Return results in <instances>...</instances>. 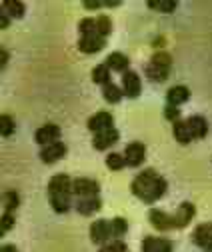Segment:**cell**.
Wrapping results in <instances>:
<instances>
[{
    "instance_id": "7402d4cb",
    "label": "cell",
    "mask_w": 212,
    "mask_h": 252,
    "mask_svg": "<svg viewBox=\"0 0 212 252\" xmlns=\"http://www.w3.org/2000/svg\"><path fill=\"white\" fill-rule=\"evenodd\" d=\"M144 72H146V76L150 78V80H154V82H164L166 80V76H168V68H162V66H156V64H150L144 68Z\"/></svg>"
},
{
    "instance_id": "5bb4252c",
    "label": "cell",
    "mask_w": 212,
    "mask_h": 252,
    "mask_svg": "<svg viewBox=\"0 0 212 252\" xmlns=\"http://www.w3.org/2000/svg\"><path fill=\"white\" fill-rule=\"evenodd\" d=\"M118 136H120V134H118L116 128H108V130H102V132L94 134L92 144H94L96 150H106V148H110L112 144L118 142Z\"/></svg>"
},
{
    "instance_id": "603a6c76",
    "label": "cell",
    "mask_w": 212,
    "mask_h": 252,
    "mask_svg": "<svg viewBox=\"0 0 212 252\" xmlns=\"http://www.w3.org/2000/svg\"><path fill=\"white\" fill-rule=\"evenodd\" d=\"M92 80H94L96 84H102V86L110 84V68L106 66V62H104V64L94 66V70H92Z\"/></svg>"
},
{
    "instance_id": "1f68e13d",
    "label": "cell",
    "mask_w": 212,
    "mask_h": 252,
    "mask_svg": "<svg viewBox=\"0 0 212 252\" xmlns=\"http://www.w3.org/2000/svg\"><path fill=\"white\" fill-rule=\"evenodd\" d=\"M98 252H128V246H126L122 240H114V242L102 244Z\"/></svg>"
},
{
    "instance_id": "3957f363",
    "label": "cell",
    "mask_w": 212,
    "mask_h": 252,
    "mask_svg": "<svg viewBox=\"0 0 212 252\" xmlns=\"http://www.w3.org/2000/svg\"><path fill=\"white\" fill-rule=\"evenodd\" d=\"M100 192V186L92 178H74L72 180V194L80 198H92Z\"/></svg>"
},
{
    "instance_id": "5b68a950",
    "label": "cell",
    "mask_w": 212,
    "mask_h": 252,
    "mask_svg": "<svg viewBox=\"0 0 212 252\" xmlns=\"http://www.w3.org/2000/svg\"><path fill=\"white\" fill-rule=\"evenodd\" d=\"M66 144L64 142H54V144H48V146H42V150H40V160L42 162H46V164H52V162H56V160H60V158H64L66 156Z\"/></svg>"
},
{
    "instance_id": "8fae6325",
    "label": "cell",
    "mask_w": 212,
    "mask_h": 252,
    "mask_svg": "<svg viewBox=\"0 0 212 252\" xmlns=\"http://www.w3.org/2000/svg\"><path fill=\"white\" fill-rule=\"evenodd\" d=\"M144 154H146V148L142 142H130L124 150V160H126V166H132V168H138L142 162H144Z\"/></svg>"
},
{
    "instance_id": "ac0fdd59",
    "label": "cell",
    "mask_w": 212,
    "mask_h": 252,
    "mask_svg": "<svg viewBox=\"0 0 212 252\" xmlns=\"http://www.w3.org/2000/svg\"><path fill=\"white\" fill-rule=\"evenodd\" d=\"M190 98V90L186 86H172L168 92H166V100L170 106H178V104H182Z\"/></svg>"
},
{
    "instance_id": "d6a6232c",
    "label": "cell",
    "mask_w": 212,
    "mask_h": 252,
    "mask_svg": "<svg viewBox=\"0 0 212 252\" xmlns=\"http://www.w3.org/2000/svg\"><path fill=\"white\" fill-rule=\"evenodd\" d=\"M18 204H20V198H18V194L14 190L4 192V208H6V212H12L14 208H18Z\"/></svg>"
},
{
    "instance_id": "cb8c5ba5",
    "label": "cell",
    "mask_w": 212,
    "mask_h": 252,
    "mask_svg": "<svg viewBox=\"0 0 212 252\" xmlns=\"http://www.w3.org/2000/svg\"><path fill=\"white\" fill-rule=\"evenodd\" d=\"M2 6L6 8V12L12 18H22L24 12H26V6L20 2V0H6V2H2Z\"/></svg>"
},
{
    "instance_id": "4316f807",
    "label": "cell",
    "mask_w": 212,
    "mask_h": 252,
    "mask_svg": "<svg viewBox=\"0 0 212 252\" xmlns=\"http://www.w3.org/2000/svg\"><path fill=\"white\" fill-rule=\"evenodd\" d=\"M122 94H124V92L120 90L116 84H112V82L102 88V96L106 98V102H112V104H116L120 98H122Z\"/></svg>"
},
{
    "instance_id": "e0dca14e",
    "label": "cell",
    "mask_w": 212,
    "mask_h": 252,
    "mask_svg": "<svg viewBox=\"0 0 212 252\" xmlns=\"http://www.w3.org/2000/svg\"><path fill=\"white\" fill-rule=\"evenodd\" d=\"M186 124H188V130H190L192 138L202 140L208 134V122L202 116H190V118H186Z\"/></svg>"
},
{
    "instance_id": "74e56055",
    "label": "cell",
    "mask_w": 212,
    "mask_h": 252,
    "mask_svg": "<svg viewBox=\"0 0 212 252\" xmlns=\"http://www.w3.org/2000/svg\"><path fill=\"white\" fill-rule=\"evenodd\" d=\"M0 28H8V12L2 10V14H0Z\"/></svg>"
},
{
    "instance_id": "ab89813d",
    "label": "cell",
    "mask_w": 212,
    "mask_h": 252,
    "mask_svg": "<svg viewBox=\"0 0 212 252\" xmlns=\"http://www.w3.org/2000/svg\"><path fill=\"white\" fill-rule=\"evenodd\" d=\"M104 6H110V8H116V6H120V2H118V0H106V2H104Z\"/></svg>"
},
{
    "instance_id": "d6986e66",
    "label": "cell",
    "mask_w": 212,
    "mask_h": 252,
    "mask_svg": "<svg viewBox=\"0 0 212 252\" xmlns=\"http://www.w3.org/2000/svg\"><path fill=\"white\" fill-rule=\"evenodd\" d=\"M128 64H130V60H128L122 52H112V54H108V58H106V66H108L110 70L122 72V74L128 70Z\"/></svg>"
},
{
    "instance_id": "60d3db41",
    "label": "cell",
    "mask_w": 212,
    "mask_h": 252,
    "mask_svg": "<svg viewBox=\"0 0 212 252\" xmlns=\"http://www.w3.org/2000/svg\"><path fill=\"white\" fill-rule=\"evenodd\" d=\"M0 56H2V68H4V66H6V62H8V52L2 50V52H0Z\"/></svg>"
},
{
    "instance_id": "ba28073f",
    "label": "cell",
    "mask_w": 212,
    "mask_h": 252,
    "mask_svg": "<svg viewBox=\"0 0 212 252\" xmlns=\"http://www.w3.org/2000/svg\"><path fill=\"white\" fill-rule=\"evenodd\" d=\"M148 220H150V224H152L156 230H160V232H166V230L174 228L172 216L166 214V212L160 210V208H152V210H150V212H148Z\"/></svg>"
},
{
    "instance_id": "6da1fadb",
    "label": "cell",
    "mask_w": 212,
    "mask_h": 252,
    "mask_svg": "<svg viewBox=\"0 0 212 252\" xmlns=\"http://www.w3.org/2000/svg\"><path fill=\"white\" fill-rule=\"evenodd\" d=\"M130 190H132V194L138 196L142 202L152 204V202H156L158 198L164 196V192H166V180H164L160 174H156L152 168H146V170H142V172L132 180Z\"/></svg>"
},
{
    "instance_id": "7c38bea8",
    "label": "cell",
    "mask_w": 212,
    "mask_h": 252,
    "mask_svg": "<svg viewBox=\"0 0 212 252\" xmlns=\"http://www.w3.org/2000/svg\"><path fill=\"white\" fill-rule=\"evenodd\" d=\"M110 236H112V228H110V222H106V220H96L90 226V240L94 244H106Z\"/></svg>"
},
{
    "instance_id": "9c48e42d",
    "label": "cell",
    "mask_w": 212,
    "mask_h": 252,
    "mask_svg": "<svg viewBox=\"0 0 212 252\" xmlns=\"http://www.w3.org/2000/svg\"><path fill=\"white\" fill-rule=\"evenodd\" d=\"M140 88H142V82H140L138 72L126 70V72L122 74V92H124V96L136 98L138 94H140Z\"/></svg>"
},
{
    "instance_id": "4fadbf2b",
    "label": "cell",
    "mask_w": 212,
    "mask_h": 252,
    "mask_svg": "<svg viewBox=\"0 0 212 252\" xmlns=\"http://www.w3.org/2000/svg\"><path fill=\"white\" fill-rule=\"evenodd\" d=\"M194 206L190 204V202H182L178 208H176V212L172 214V220H174V226L176 228H184L186 224H190V220L194 218Z\"/></svg>"
},
{
    "instance_id": "30bf717a",
    "label": "cell",
    "mask_w": 212,
    "mask_h": 252,
    "mask_svg": "<svg viewBox=\"0 0 212 252\" xmlns=\"http://www.w3.org/2000/svg\"><path fill=\"white\" fill-rule=\"evenodd\" d=\"M58 138H60V126H56V124H44L34 132V140L42 146L54 144V142H58Z\"/></svg>"
},
{
    "instance_id": "52a82bcc",
    "label": "cell",
    "mask_w": 212,
    "mask_h": 252,
    "mask_svg": "<svg viewBox=\"0 0 212 252\" xmlns=\"http://www.w3.org/2000/svg\"><path fill=\"white\" fill-rule=\"evenodd\" d=\"M112 122H114L112 114L106 112V110H102V112H96L94 116H90L88 122H86V126H88V130H92L94 134H98V132H102V130L112 128Z\"/></svg>"
},
{
    "instance_id": "ffe728a7",
    "label": "cell",
    "mask_w": 212,
    "mask_h": 252,
    "mask_svg": "<svg viewBox=\"0 0 212 252\" xmlns=\"http://www.w3.org/2000/svg\"><path fill=\"white\" fill-rule=\"evenodd\" d=\"M174 138L180 142V144H188L190 140H192V134H190V130H188V124H186V120H176L174 122Z\"/></svg>"
},
{
    "instance_id": "484cf974",
    "label": "cell",
    "mask_w": 212,
    "mask_h": 252,
    "mask_svg": "<svg viewBox=\"0 0 212 252\" xmlns=\"http://www.w3.org/2000/svg\"><path fill=\"white\" fill-rule=\"evenodd\" d=\"M110 228H112V236H114L116 240H120V238L126 234V230H128V222H126L124 218L118 216V218H112V220H110Z\"/></svg>"
},
{
    "instance_id": "e575fe53",
    "label": "cell",
    "mask_w": 212,
    "mask_h": 252,
    "mask_svg": "<svg viewBox=\"0 0 212 252\" xmlns=\"http://www.w3.org/2000/svg\"><path fill=\"white\" fill-rule=\"evenodd\" d=\"M12 228H14V216H12V212H4V216H2V234L10 232Z\"/></svg>"
},
{
    "instance_id": "f1b7e54d",
    "label": "cell",
    "mask_w": 212,
    "mask_h": 252,
    "mask_svg": "<svg viewBox=\"0 0 212 252\" xmlns=\"http://www.w3.org/2000/svg\"><path fill=\"white\" fill-rule=\"evenodd\" d=\"M96 32H98L102 38H106V36L112 32V20H110V16H106V14L96 16Z\"/></svg>"
},
{
    "instance_id": "f35d334b",
    "label": "cell",
    "mask_w": 212,
    "mask_h": 252,
    "mask_svg": "<svg viewBox=\"0 0 212 252\" xmlns=\"http://www.w3.org/2000/svg\"><path fill=\"white\" fill-rule=\"evenodd\" d=\"M0 252H18V250H16V246H14V244H4Z\"/></svg>"
},
{
    "instance_id": "b9f144b4",
    "label": "cell",
    "mask_w": 212,
    "mask_h": 252,
    "mask_svg": "<svg viewBox=\"0 0 212 252\" xmlns=\"http://www.w3.org/2000/svg\"><path fill=\"white\" fill-rule=\"evenodd\" d=\"M164 44V38H156L154 42H152V46H162Z\"/></svg>"
},
{
    "instance_id": "277c9868",
    "label": "cell",
    "mask_w": 212,
    "mask_h": 252,
    "mask_svg": "<svg viewBox=\"0 0 212 252\" xmlns=\"http://www.w3.org/2000/svg\"><path fill=\"white\" fill-rule=\"evenodd\" d=\"M104 44H106V38H102L98 32H92V34H86V36L78 38V50L84 52V54H94V52L102 50Z\"/></svg>"
},
{
    "instance_id": "8d00e7d4",
    "label": "cell",
    "mask_w": 212,
    "mask_h": 252,
    "mask_svg": "<svg viewBox=\"0 0 212 252\" xmlns=\"http://www.w3.org/2000/svg\"><path fill=\"white\" fill-rule=\"evenodd\" d=\"M82 6H84V8H88V10H96V8H102V6H104V2H100V0H84Z\"/></svg>"
},
{
    "instance_id": "d590c367",
    "label": "cell",
    "mask_w": 212,
    "mask_h": 252,
    "mask_svg": "<svg viewBox=\"0 0 212 252\" xmlns=\"http://www.w3.org/2000/svg\"><path fill=\"white\" fill-rule=\"evenodd\" d=\"M164 116L170 120V122H176V120H180V110H178V106H166L164 108Z\"/></svg>"
},
{
    "instance_id": "f546056e",
    "label": "cell",
    "mask_w": 212,
    "mask_h": 252,
    "mask_svg": "<svg viewBox=\"0 0 212 252\" xmlns=\"http://www.w3.org/2000/svg\"><path fill=\"white\" fill-rule=\"evenodd\" d=\"M14 120H12V116H8V114H2V118H0V134H2L4 138H8L10 134H14Z\"/></svg>"
},
{
    "instance_id": "2e32d148",
    "label": "cell",
    "mask_w": 212,
    "mask_h": 252,
    "mask_svg": "<svg viewBox=\"0 0 212 252\" xmlns=\"http://www.w3.org/2000/svg\"><path fill=\"white\" fill-rule=\"evenodd\" d=\"M74 206H76V210H78L82 216H90V214H94V212L100 210L102 202H100L98 196H92V198H78V200L74 202Z\"/></svg>"
},
{
    "instance_id": "9a60e30c",
    "label": "cell",
    "mask_w": 212,
    "mask_h": 252,
    "mask_svg": "<svg viewBox=\"0 0 212 252\" xmlns=\"http://www.w3.org/2000/svg\"><path fill=\"white\" fill-rule=\"evenodd\" d=\"M142 250L144 252H172V242L166 240V238L146 236L142 240Z\"/></svg>"
},
{
    "instance_id": "8992f818",
    "label": "cell",
    "mask_w": 212,
    "mask_h": 252,
    "mask_svg": "<svg viewBox=\"0 0 212 252\" xmlns=\"http://www.w3.org/2000/svg\"><path fill=\"white\" fill-rule=\"evenodd\" d=\"M192 240L196 246H200L206 252H212V222L198 224L192 232Z\"/></svg>"
},
{
    "instance_id": "4dcf8cb0",
    "label": "cell",
    "mask_w": 212,
    "mask_h": 252,
    "mask_svg": "<svg viewBox=\"0 0 212 252\" xmlns=\"http://www.w3.org/2000/svg\"><path fill=\"white\" fill-rule=\"evenodd\" d=\"M78 30H80V36L96 32V18H82L78 22Z\"/></svg>"
},
{
    "instance_id": "7a4b0ae2",
    "label": "cell",
    "mask_w": 212,
    "mask_h": 252,
    "mask_svg": "<svg viewBox=\"0 0 212 252\" xmlns=\"http://www.w3.org/2000/svg\"><path fill=\"white\" fill-rule=\"evenodd\" d=\"M48 196H72V180L68 174H56L48 182Z\"/></svg>"
},
{
    "instance_id": "44dd1931",
    "label": "cell",
    "mask_w": 212,
    "mask_h": 252,
    "mask_svg": "<svg viewBox=\"0 0 212 252\" xmlns=\"http://www.w3.org/2000/svg\"><path fill=\"white\" fill-rule=\"evenodd\" d=\"M50 198V206L54 212L64 214L72 208V196H48Z\"/></svg>"
},
{
    "instance_id": "836d02e7",
    "label": "cell",
    "mask_w": 212,
    "mask_h": 252,
    "mask_svg": "<svg viewBox=\"0 0 212 252\" xmlns=\"http://www.w3.org/2000/svg\"><path fill=\"white\" fill-rule=\"evenodd\" d=\"M152 64L162 66V68H170V64H172V58H170L166 52H158V54H154V56H152Z\"/></svg>"
},
{
    "instance_id": "d4e9b609",
    "label": "cell",
    "mask_w": 212,
    "mask_h": 252,
    "mask_svg": "<svg viewBox=\"0 0 212 252\" xmlns=\"http://www.w3.org/2000/svg\"><path fill=\"white\" fill-rule=\"evenodd\" d=\"M148 8H154L158 12H174L176 10V0H148Z\"/></svg>"
},
{
    "instance_id": "83f0119b",
    "label": "cell",
    "mask_w": 212,
    "mask_h": 252,
    "mask_svg": "<svg viewBox=\"0 0 212 252\" xmlns=\"http://www.w3.org/2000/svg\"><path fill=\"white\" fill-rule=\"evenodd\" d=\"M106 166L110 170H122L126 166V160H124V154H120V152H110L106 156Z\"/></svg>"
}]
</instances>
